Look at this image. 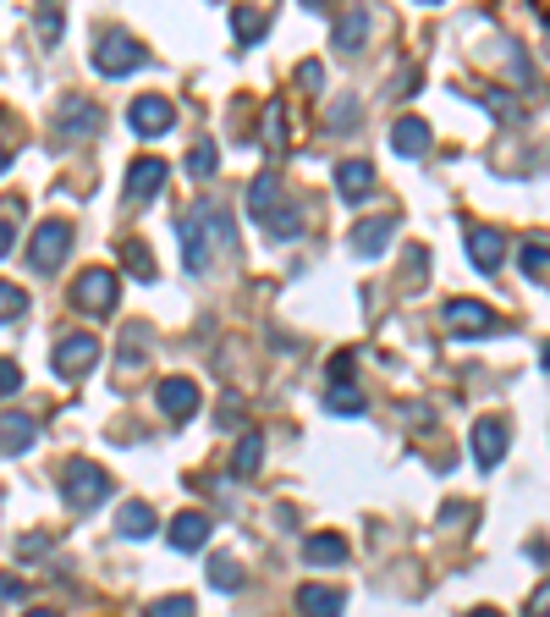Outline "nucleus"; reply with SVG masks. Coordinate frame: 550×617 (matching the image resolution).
Instances as JSON below:
<instances>
[{
    "label": "nucleus",
    "mask_w": 550,
    "mask_h": 617,
    "mask_svg": "<svg viewBox=\"0 0 550 617\" xmlns=\"http://www.w3.org/2000/svg\"><path fill=\"white\" fill-rule=\"evenodd\" d=\"M61 496H66L72 513H95V507L111 496V474H105L100 464H88V458H72V464L61 469Z\"/></svg>",
    "instance_id": "7ed1b4c3"
},
{
    "label": "nucleus",
    "mask_w": 550,
    "mask_h": 617,
    "mask_svg": "<svg viewBox=\"0 0 550 617\" xmlns=\"http://www.w3.org/2000/svg\"><path fill=\"white\" fill-rule=\"evenodd\" d=\"M188 171L199 176V183H210L215 176V144L204 138V144H193V155H188Z\"/></svg>",
    "instance_id": "2f4dec72"
},
{
    "label": "nucleus",
    "mask_w": 550,
    "mask_h": 617,
    "mask_svg": "<svg viewBox=\"0 0 550 617\" xmlns=\"http://www.w3.org/2000/svg\"><path fill=\"white\" fill-rule=\"evenodd\" d=\"M28 314V293L17 287V282H0V325H12V320H23Z\"/></svg>",
    "instance_id": "bb28decb"
},
{
    "label": "nucleus",
    "mask_w": 550,
    "mask_h": 617,
    "mask_svg": "<svg viewBox=\"0 0 550 617\" xmlns=\"http://www.w3.org/2000/svg\"><path fill=\"white\" fill-rule=\"evenodd\" d=\"M248 215L259 226H270V237H282V243H292L303 232V210L282 194V176H270V171L248 183Z\"/></svg>",
    "instance_id": "f03ea898"
},
{
    "label": "nucleus",
    "mask_w": 550,
    "mask_h": 617,
    "mask_svg": "<svg viewBox=\"0 0 550 617\" xmlns=\"http://www.w3.org/2000/svg\"><path fill=\"white\" fill-rule=\"evenodd\" d=\"M479 100H485V106H490V111H496L501 122H517V116H523V106H512V100L501 95V88H485V95H479Z\"/></svg>",
    "instance_id": "c9c22d12"
},
{
    "label": "nucleus",
    "mask_w": 550,
    "mask_h": 617,
    "mask_svg": "<svg viewBox=\"0 0 550 617\" xmlns=\"http://www.w3.org/2000/svg\"><path fill=\"white\" fill-rule=\"evenodd\" d=\"M232 34H237V50L259 45L270 34V12L264 7H232Z\"/></svg>",
    "instance_id": "aec40b11"
},
{
    "label": "nucleus",
    "mask_w": 550,
    "mask_h": 617,
    "mask_svg": "<svg viewBox=\"0 0 550 617\" xmlns=\"http://www.w3.org/2000/svg\"><path fill=\"white\" fill-rule=\"evenodd\" d=\"M298 612H303V617H341V612H347V595L330 590V584H303V590H298Z\"/></svg>",
    "instance_id": "a211bd4d"
},
{
    "label": "nucleus",
    "mask_w": 550,
    "mask_h": 617,
    "mask_svg": "<svg viewBox=\"0 0 550 617\" xmlns=\"http://www.w3.org/2000/svg\"><path fill=\"white\" fill-rule=\"evenodd\" d=\"M264 144H270V155L287 149V106L282 100H270V111H264Z\"/></svg>",
    "instance_id": "a878e982"
},
{
    "label": "nucleus",
    "mask_w": 550,
    "mask_h": 617,
    "mask_svg": "<svg viewBox=\"0 0 550 617\" xmlns=\"http://www.w3.org/2000/svg\"><path fill=\"white\" fill-rule=\"evenodd\" d=\"M165 176H171V165H165L160 155L133 160V165H127V205H149V199H160Z\"/></svg>",
    "instance_id": "9b49d317"
},
{
    "label": "nucleus",
    "mask_w": 550,
    "mask_h": 617,
    "mask_svg": "<svg viewBox=\"0 0 550 617\" xmlns=\"http://www.w3.org/2000/svg\"><path fill=\"white\" fill-rule=\"evenodd\" d=\"M358 375V353H336L330 359V386H347Z\"/></svg>",
    "instance_id": "e433bc0d"
},
{
    "label": "nucleus",
    "mask_w": 550,
    "mask_h": 617,
    "mask_svg": "<svg viewBox=\"0 0 550 617\" xmlns=\"http://www.w3.org/2000/svg\"><path fill=\"white\" fill-rule=\"evenodd\" d=\"M66 254H72V221H45V226H34V243H28V264L34 271H61L66 264Z\"/></svg>",
    "instance_id": "39448f33"
},
{
    "label": "nucleus",
    "mask_w": 550,
    "mask_h": 617,
    "mask_svg": "<svg viewBox=\"0 0 550 617\" xmlns=\"http://www.w3.org/2000/svg\"><path fill=\"white\" fill-rule=\"evenodd\" d=\"M545 612H550V590L539 584V590H534V601H528V617H545Z\"/></svg>",
    "instance_id": "79ce46f5"
},
{
    "label": "nucleus",
    "mask_w": 550,
    "mask_h": 617,
    "mask_svg": "<svg viewBox=\"0 0 550 617\" xmlns=\"http://www.w3.org/2000/svg\"><path fill=\"white\" fill-rule=\"evenodd\" d=\"M363 39H370V12H347V17H336V28H330V50L352 55Z\"/></svg>",
    "instance_id": "412c9836"
},
{
    "label": "nucleus",
    "mask_w": 550,
    "mask_h": 617,
    "mask_svg": "<svg viewBox=\"0 0 550 617\" xmlns=\"http://www.w3.org/2000/svg\"><path fill=\"white\" fill-rule=\"evenodd\" d=\"M122 259L133 264V276H138V282H154V259H149V248H143V243H127V248H122Z\"/></svg>",
    "instance_id": "72a5a7b5"
},
{
    "label": "nucleus",
    "mask_w": 550,
    "mask_h": 617,
    "mask_svg": "<svg viewBox=\"0 0 550 617\" xmlns=\"http://www.w3.org/2000/svg\"><path fill=\"white\" fill-rule=\"evenodd\" d=\"M391 237H397V215H370L347 232V248H352V259H375L391 248Z\"/></svg>",
    "instance_id": "f8f14e48"
},
{
    "label": "nucleus",
    "mask_w": 550,
    "mask_h": 617,
    "mask_svg": "<svg viewBox=\"0 0 550 617\" xmlns=\"http://www.w3.org/2000/svg\"><path fill=\"white\" fill-rule=\"evenodd\" d=\"M127 127H133L138 138H160V133L176 127V106H171L165 95H138L133 111H127Z\"/></svg>",
    "instance_id": "1a4fd4ad"
},
{
    "label": "nucleus",
    "mask_w": 550,
    "mask_h": 617,
    "mask_svg": "<svg viewBox=\"0 0 550 617\" xmlns=\"http://www.w3.org/2000/svg\"><path fill=\"white\" fill-rule=\"evenodd\" d=\"M446 325H451L457 336H496V331H501V320H496L485 304H474V298H451V304H446Z\"/></svg>",
    "instance_id": "ddd939ff"
},
{
    "label": "nucleus",
    "mask_w": 550,
    "mask_h": 617,
    "mask_svg": "<svg viewBox=\"0 0 550 617\" xmlns=\"http://www.w3.org/2000/svg\"><path fill=\"white\" fill-rule=\"evenodd\" d=\"M116 535H122V541L154 535V507H149V502H127V507L116 513Z\"/></svg>",
    "instance_id": "5701e85b"
},
{
    "label": "nucleus",
    "mask_w": 550,
    "mask_h": 617,
    "mask_svg": "<svg viewBox=\"0 0 550 617\" xmlns=\"http://www.w3.org/2000/svg\"><path fill=\"white\" fill-rule=\"evenodd\" d=\"M149 617H193V595H165L149 606Z\"/></svg>",
    "instance_id": "f704fd0d"
},
{
    "label": "nucleus",
    "mask_w": 550,
    "mask_h": 617,
    "mask_svg": "<svg viewBox=\"0 0 550 617\" xmlns=\"http://www.w3.org/2000/svg\"><path fill=\"white\" fill-rule=\"evenodd\" d=\"M61 28H66V17H61V7H45V12L34 17V34H39L45 45H55V39H61Z\"/></svg>",
    "instance_id": "473e14b6"
},
{
    "label": "nucleus",
    "mask_w": 550,
    "mask_h": 617,
    "mask_svg": "<svg viewBox=\"0 0 550 617\" xmlns=\"http://www.w3.org/2000/svg\"><path fill=\"white\" fill-rule=\"evenodd\" d=\"M259 464H264V435H242L237 453H232V469L248 480V474H259Z\"/></svg>",
    "instance_id": "393cba45"
},
{
    "label": "nucleus",
    "mask_w": 550,
    "mask_h": 617,
    "mask_svg": "<svg viewBox=\"0 0 550 617\" xmlns=\"http://www.w3.org/2000/svg\"><path fill=\"white\" fill-rule=\"evenodd\" d=\"M39 441V424L28 419V414H0V453H12V458H23L28 447Z\"/></svg>",
    "instance_id": "f3484780"
},
{
    "label": "nucleus",
    "mask_w": 550,
    "mask_h": 617,
    "mask_svg": "<svg viewBox=\"0 0 550 617\" xmlns=\"http://www.w3.org/2000/svg\"><path fill=\"white\" fill-rule=\"evenodd\" d=\"M12 165V144H0V171H7Z\"/></svg>",
    "instance_id": "37998d69"
},
{
    "label": "nucleus",
    "mask_w": 550,
    "mask_h": 617,
    "mask_svg": "<svg viewBox=\"0 0 550 617\" xmlns=\"http://www.w3.org/2000/svg\"><path fill=\"white\" fill-rule=\"evenodd\" d=\"M28 617H50V612H28Z\"/></svg>",
    "instance_id": "a18cd8bd"
},
{
    "label": "nucleus",
    "mask_w": 550,
    "mask_h": 617,
    "mask_svg": "<svg viewBox=\"0 0 550 617\" xmlns=\"http://www.w3.org/2000/svg\"><path fill=\"white\" fill-rule=\"evenodd\" d=\"M336 194L347 199V205H363L375 194V165L370 160H341L336 165Z\"/></svg>",
    "instance_id": "4468645a"
},
{
    "label": "nucleus",
    "mask_w": 550,
    "mask_h": 617,
    "mask_svg": "<svg viewBox=\"0 0 550 617\" xmlns=\"http://www.w3.org/2000/svg\"><path fill=\"white\" fill-rule=\"evenodd\" d=\"M507 254V237L496 226H468V259H474V271H496Z\"/></svg>",
    "instance_id": "dca6fc26"
},
{
    "label": "nucleus",
    "mask_w": 550,
    "mask_h": 617,
    "mask_svg": "<svg viewBox=\"0 0 550 617\" xmlns=\"http://www.w3.org/2000/svg\"><path fill=\"white\" fill-rule=\"evenodd\" d=\"M303 563L336 568V563H347V541H341V535H309V541H303Z\"/></svg>",
    "instance_id": "b1692460"
},
{
    "label": "nucleus",
    "mask_w": 550,
    "mask_h": 617,
    "mask_svg": "<svg viewBox=\"0 0 550 617\" xmlns=\"http://www.w3.org/2000/svg\"><path fill=\"white\" fill-rule=\"evenodd\" d=\"M12 243H17V226H12L7 215H0V259H7V254H12Z\"/></svg>",
    "instance_id": "a19ab883"
},
{
    "label": "nucleus",
    "mask_w": 550,
    "mask_h": 617,
    "mask_svg": "<svg viewBox=\"0 0 550 617\" xmlns=\"http://www.w3.org/2000/svg\"><path fill=\"white\" fill-rule=\"evenodd\" d=\"M17 386H23V370H17L12 359H0V397H12Z\"/></svg>",
    "instance_id": "4c0bfd02"
},
{
    "label": "nucleus",
    "mask_w": 550,
    "mask_h": 617,
    "mask_svg": "<svg viewBox=\"0 0 550 617\" xmlns=\"http://www.w3.org/2000/svg\"><path fill=\"white\" fill-rule=\"evenodd\" d=\"M298 83H303V88H320V83H325V66H320V61H303V66H298Z\"/></svg>",
    "instance_id": "58836bf2"
},
{
    "label": "nucleus",
    "mask_w": 550,
    "mask_h": 617,
    "mask_svg": "<svg viewBox=\"0 0 550 617\" xmlns=\"http://www.w3.org/2000/svg\"><path fill=\"white\" fill-rule=\"evenodd\" d=\"M501 458H507V419H479L474 424V464L496 469Z\"/></svg>",
    "instance_id": "2eb2a0df"
},
{
    "label": "nucleus",
    "mask_w": 550,
    "mask_h": 617,
    "mask_svg": "<svg viewBox=\"0 0 550 617\" xmlns=\"http://www.w3.org/2000/svg\"><path fill=\"white\" fill-rule=\"evenodd\" d=\"M391 149H397V155H408V160H418V155L429 149V122H418V116H402V122L391 127Z\"/></svg>",
    "instance_id": "4be33fe9"
},
{
    "label": "nucleus",
    "mask_w": 550,
    "mask_h": 617,
    "mask_svg": "<svg viewBox=\"0 0 550 617\" xmlns=\"http://www.w3.org/2000/svg\"><path fill=\"white\" fill-rule=\"evenodd\" d=\"M28 590H23V579H0V606H12V601H23Z\"/></svg>",
    "instance_id": "ea45409f"
},
{
    "label": "nucleus",
    "mask_w": 550,
    "mask_h": 617,
    "mask_svg": "<svg viewBox=\"0 0 550 617\" xmlns=\"http://www.w3.org/2000/svg\"><path fill=\"white\" fill-rule=\"evenodd\" d=\"M95 365H100V342L88 336V331H72V336L55 342V375L61 381H83Z\"/></svg>",
    "instance_id": "0eeeda50"
},
{
    "label": "nucleus",
    "mask_w": 550,
    "mask_h": 617,
    "mask_svg": "<svg viewBox=\"0 0 550 617\" xmlns=\"http://www.w3.org/2000/svg\"><path fill=\"white\" fill-rule=\"evenodd\" d=\"M165 541H171L176 552H199V546L210 541V518H204V513H176Z\"/></svg>",
    "instance_id": "6ab92c4d"
},
{
    "label": "nucleus",
    "mask_w": 550,
    "mask_h": 617,
    "mask_svg": "<svg viewBox=\"0 0 550 617\" xmlns=\"http://www.w3.org/2000/svg\"><path fill=\"white\" fill-rule=\"evenodd\" d=\"M325 408H330V414H341V419H347V414L358 419V414H363V397H358V386H330Z\"/></svg>",
    "instance_id": "c756f323"
},
{
    "label": "nucleus",
    "mask_w": 550,
    "mask_h": 617,
    "mask_svg": "<svg viewBox=\"0 0 550 617\" xmlns=\"http://www.w3.org/2000/svg\"><path fill=\"white\" fill-rule=\"evenodd\" d=\"M210 584L232 595V590H242V568H237L232 557H215V563H210Z\"/></svg>",
    "instance_id": "7c9ffc66"
},
{
    "label": "nucleus",
    "mask_w": 550,
    "mask_h": 617,
    "mask_svg": "<svg viewBox=\"0 0 550 617\" xmlns=\"http://www.w3.org/2000/svg\"><path fill=\"white\" fill-rule=\"evenodd\" d=\"M468 617H501V612H496V606H479V612H468Z\"/></svg>",
    "instance_id": "c03bdc74"
},
{
    "label": "nucleus",
    "mask_w": 550,
    "mask_h": 617,
    "mask_svg": "<svg viewBox=\"0 0 550 617\" xmlns=\"http://www.w3.org/2000/svg\"><path fill=\"white\" fill-rule=\"evenodd\" d=\"M517 264H523L528 282H545V237H528L523 254H517Z\"/></svg>",
    "instance_id": "cd10ccee"
},
{
    "label": "nucleus",
    "mask_w": 550,
    "mask_h": 617,
    "mask_svg": "<svg viewBox=\"0 0 550 617\" xmlns=\"http://www.w3.org/2000/svg\"><path fill=\"white\" fill-rule=\"evenodd\" d=\"M55 149H72L83 138H100V106L88 95H61L55 100Z\"/></svg>",
    "instance_id": "20e7f679"
},
{
    "label": "nucleus",
    "mask_w": 550,
    "mask_h": 617,
    "mask_svg": "<svg viewBox=\"0 0 550 617\" xmlns=\"http://www.w3.org/2000/svg\"><path fill=\"white\" fill-rule=\"evenodd\" d=\"M72 298H77V309H88V314H111V309H116V271H105V264H88V271L77 276V287H72Z\"/></svg>",
    "instance_id": "6e6552de"
},
{
    "label": "nucleus",
    "mask_w": 550,
    "mask_h": 617,
    "mask_svg": "<svg viewBox=\"0 0 550 617\" xmlns=\"http://www.w3.org/2000/svg\"><path fill=\"white\" fill-rule=\"evenodd\" d=\"M363 122V106L352 100V95H341L336 106H330V133H347V127H358Z\"/></svg>",
    "instance_id": "c85d7f7f"
},
{
    "label": "nucleus",
    "mask_w": 550,
    "mask_h": 617,
    "mask_svg": "<svg viewBox=\"0 0 550 617\" xmlns=\"http://www.w3.org/2000/svg\"><path fill=\"white\" fill-rule=\"evenodd\" d=\"M95 66H100L105 77H127V72H138V66H149V55H143V45H138L133 34H122V28H111V34L100 39V50H95Z\"/></svg>",
    "instance_id": "423d86ee"
},
{
    "label": "nucleus",
    "mask_w": 550,
    "mask_h": 617,
    "mask_svg": "<svg viewBox=\"0 0 550 617\" xmlns=\"http://www.w3.org/2000/svg\"><path fill=\"white\" fill-rule=\"evenodd\" d=\"M176 243H182V271L188 276H204L210 271V254L215 248H232V215L221 199H199L188 215L176 221Z\"/></svg>",
    "instance_id": "f257e3e1"
},
{
    "label": "nucleus",
    "mask_w": 550,
    "mask_h": 617,
    "mask_svg": "<svg viewBox=\"0 0 550 617\" xmlns=\"http://www.w3.org/2000/svg\"><path fill=\"white\" fill-rule=\"evenodd\" d=\"M154 403H160V414H165L171 424H188V419L199 414V386H193L188 375H171V381L154 386Z\"/></svg>",
    "instance_id": "9d476101"
}]
</instances>
